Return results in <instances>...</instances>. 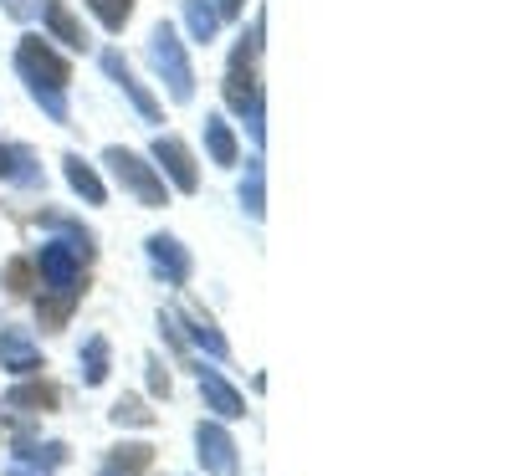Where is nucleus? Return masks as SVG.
Returning a JSON list of instances; mask_svg holds the SVG:
<instances>
[{
  "instance_id": "obj_1",
  "label": "nucleus",
  "mask_w": 512,
  "mask_h": 476,
  "mask_svg": "<svg viewBox=\"0 0 512 476\" xmlns=\"http://www.w3.org/2000/svg\"><path fill=\"white\" fill-rule=\"evenodd\" d=\"M88 256L93 251H82L72 241H47V246H41L36 272H41V282H47V292H52V302H41V323H47V328H62L67 323L72 302L82 292V262H88Z\"/></svg>"
},
{
  "instance_id": "obj_2",
  "label": "nucleus",
  "mask_w": 512,
  "mask_h": 476,
  "mask_svg": "<svg viewBox=\"0 0 512 476\" xmlns=\"http://www.w3.org/2000/svg\"><path fill=\"white\" fill-rule=\"evenodd\" d=\"M256 47H262V21H256V31H251V41H241V52H236V67L226 72V103L246 118V128H251V139L262 144L267 139V123H262V88H256V77H251V57H256Z\"/></svg>"
},
{
  "instance_id": "obj_3",
  "label": "nucleus",
  "mask_w": 512,
  "mask_h": 476,
  "mask_svg": "<svg viewBox=\"0 0 512 476\" xmlns=\"http://www.w3.org/2000/svg\"><path fill=\"white\" fill-rule=\"evenodd\" d=\"M149 62L164 77V88H169V98H175V103H190L195 98V72H190L185 41L175 36V26H154L149 31Z\"/></svg>"
},
{
  "instance_id": "obj_4",
  "label": "nucleus",
  "mask_w": 512,
  "mask_h": 476,
  "mask_svg": "<svg viewBox=\"0 0 512 476\" xmlns=\"http://www.w3.org/2000/svg\"><path fill=\"white\" fill-rule=\"evenodd\" d=\"M16 67L26 77V88H47V93H67V82H72V67L47 47L41 36H21V47H16Z\"/></svg>"
},
{
  "instance_id": "obj_5",
  "label": "nucleus",
  "mask_w": 512,
  "mask_h": 476,
  "mask_svg": "<svg viewBox=\"0 0 512 476\" xmlns=\"http://www.w3.org/2000/svg\"><path fill=\"white\" fill-rule=\"evenodd\" d=\"M103 164H113V175L123 180V190L134 195L144 210H159V205H164V180L154 175V164H144L134 149H118V144H113V149L103 154Z\"/></svg>"
},
{
  "instance_id": "obj_6",
  "label": "nucleus",
  "mask_w": 512,
  "mask_h": 476,
  "mask_svg": "<svg viewBox=\"0 0 512 476\" xmlns=\"http://www.w3.org/2000/svg\"><path fill=\"white\" fill-rule=\"evenodd\" d=\"M195 456H200V466H205L210 476H236V441L226 436L221 425L200 420V430H195Z\"/></svg>"
},
{
  "instance_id": "obj_7",
  "label": "nucleus",
  "mask_w": 512,
  "mask_h": 476,
  "mask_svg": "<svg viewBox=\"0 0 512 476\" xmlns=\"http://www.w3.org/2000/svg\"><path fill=\"white\" fill-rule=\"evenodd\" d=\"M149 267L169 282V287H185L190 282V272H195V262H190V251L175 241V236H149Z\"/></svg>"
},
{
  "instance_id": "obj_8",
  "label": "nucleus",
  "mask_w": 512,
  "mask_h": 476,
  "mask_svg": "<svg viewBox=\"0 0 512 476\" xmlns=\"http://www.w3.org/2000/svg\"><path fill=\"white\" fill-rule=\"evenodd\" d=\"M154 159L164 164V175L175 180V190H185V195H195V190H200V169H195L190 149H185L175 134H159V139H154Z\"/></svg>"
},
{
  "instance_id": "obj_9",
  "label": "nucleus",
  "mask_w": 512,
  "mask_h": 476,
  "mask_svg": "<svg viewBox=\"0 0 512 476\" xmlns=\"http://www.w3.org/2000/svg\"><path fill=\"white\" fill-rule=\"evenodd\" d=\"M0 369H11V374H36L41 369V349L31 343L26 328H0Z\"/></svg>"
},
{
  "instance_id": "obj_10",
  "label": "nucleus",
  "mask_w": 512,
  "mask_h": 476,
  "mask_svg": "<svg viewBox=\"0 0 512 476\" xmlns=\"http://www.w3.org/2000/svg\"><path fill=\"white\" fill-rule=\"evenodd\" d=\"M103 72H108V77L118 82V88L128 93V103H134V108H139V118H144V123H159V103H154V98L144 93V82H139L134 72H128V62H123V52H103Z\"/></svg>"
},
{
  "instance_id": "obj_11",
  "label": "nucleus",
  "mask_w": 512,
  "mask_h": 476,
  "mask_svg": "<svg viewBox=\"0 0 512 476\" xmlns=\"http://www.w3.org/2000/svg\"><path fill=\"white\" fill-rule=\"evenodd\" d=\"M62 461H67V446H62V441H47V446H31V441H26V446H16L6 476H52Z\"/></svg>"
},
{
  "instance_id": "obj_12",
  "label": "nucleus",
  "mask_w": 512,
  "mask_h": 476,
  "mask_svg": "<svg viewBox=\"0 0 512 476\" xmlns=\"http://www.w3.org/2000/svg\"><path fill=\"white\" fill-rule=\"evenodd\" d=\"M200 395H205V405L216 410L221 420H236V415H246V400L236 395V389L216 374V369H200Z\"/></svg>"
},
{
  "instance_id": "obj_13",
  "label": "nucleus",
  "mask_w": 512,
  "mask_h": 476,
  "mask_svg": "<svg viewBox=\"0 0 512 476\" xmlns=\"http://www.w3.org/2000/svg\"><path fill=\"white\" fill-rule=\"evenodd\" d=\"M0 180L36 190V185H41V169H36V159H31L21 144H0Z\"/></svg>"
},
{
  "instance_id": "obj_14",
  "label": "nucleus",
  "mask_w": 512,
  "mask_h": 476,
  "mask_svg": "<svg viewBox=\"0 0 512 476\" xmlns=\"http://www.w3.org/2000/svg\"><path fill=\"white\" fill-rule=\"evenodd\" d=\"M62 169H67V185L88 200V205H103L108 200V190H103V180L93 175V164H82V154H67L62 159Z\"/></svg>"
},
{
  "instance_id": "obj_15",
  "label": "nucleus",
  "mask_w": 512,
  "mask_h": 476,
  "mask_svg": "<svg viewBox=\"0 0 512 476\" xmlns=\"http://www.w3.org/2000/svg\"><path fill=\"white\" fill-rule=\"evenodd\" d=\"M6 410H26V415H36V410H57V389H52V384H41V379L16 384L11 395H6Z\"/></svg>"
},
{
  "instance_id": "obj_16",
  "label": "nucleus",
  "mask_w": 512,
  "mask_h": 476,
  "mask_svg": "<svg viewBox=\"0 0 512 476\" xmlns=\"http://www.w3.org/2000/svg\"><path fill=\"white\" fill-rule=\"evenodd\" d=\"M149 461H154V451H149L144 441H128V446H118V451L108 456V466H103L98 476H144Z\"/></svg>"
},
{
  "instance_id": "obj_17",
  "label": "nucleus",
  "mask_w": 512,
  "mask_h": 476,
  "mask_svg": "<svg viewBox=\"0 0 512 476\" xmlns=\"http://www.w3.org/2000/svg\"><path fill=\"white\" fill-rule=\"evenodd\" d=\"M241 205H246L251 221H262V215H267V169H262V159H251V164H246V180H241Z\"/></svg>"
},
{
  "instance_id": "obj_18",
  "label": "nucleus",
  "mask_w": 512,
  "mask_h": 476,
  "mask_svg": "<svg viewBox=\"0 0 512 476\" xmlns=\"http://www.w3.org/2000/svg\"><path fill=\"white\" fill-rule=\"evenodd\" d=\"M205 144H210V159L216 164H236V134H231V123L221 113L205 118Z\"/></svg>"
},
{
  "instance_id": "obj_19",
  "label": "nucleus",
  "mask_w": 512,
  "mask_h": 476,
  "mask_svg": "<svg viewBox=\"0 0 512 476\" xmlns=\"http://www.w3.org/2000/svg\"><path fill=\"white\" fill-rule=\"evenodd\" d=\"M41 11H47V26L57 31V41H67V47H88V31H82L77 21H72V11L62 6V0H47V6H41Z\"/></svg>"
},
{
  "instance_id": "obj_20",
  "label": "nucleus",
  "mask_w": 512,
  "mask_h": 476,
  "mask_svg": "<svg viewBox=\"0 0 512 476\" xmlns=\"http://www.w3.org/2000/svg\"><path fill=\"white\" fill-rule=\"evenodd\" d=\"M185 26H190L195 41H216L221 16H216V6H205V0H185Z\"/></svg>"
},
{
  "instance_id": "obj_21",
  "label": "nucleus",
  "mask_w": 512,
  "mask_h": 476,
  "mask_svg": "<svg viewBox=\"0 0 512 476\" xmlns=\"http://www.w3.org/2000/svg\"><path fill=\"white\" fill-rule=\"evenodd\" d=\"M82 379H88V384L108 379V338L103 333H93L88 343H82Z\"/></svg>"
},
{
  "instance_id": "obj_22",
  "label": "nucleus",
  "mask_w": 512,
  "mask_h": 476,
  "mask_svg": "<svg viewBox=\"0 0 512 476\" xmlns=\"http://www.w3.org/2000/svg\"><path fill=\"white\" fill-rule=\"evenodd\" d=\"M190 338L200 343V349H205L210 359H231V349H226V338L216 333V323H210V318H200V313L190 318Z\"/></svg>"
},
{
  "instance_id": "obj_23",
  "label": "nucleus",
  "mask_w": 512,
  "mask_h": 476,
  "mask_svg": "<svg viewBox=\"0 0 512 476\" xmlns=\"http://www.w3.org/2000/svg\"><path fill=\"white\" fill-rule=\"evenodd\" d=\"M88 6H93V16H98L108 31H123L128 16H134V0H88Z\"/></svg>"
},
{
  "instance_id": "obj_24",
  "label": "nucleus",
  "mask_w": 512,
  "mask_h": 476,
  "mask_svg": "<svg viewBox=\"0 0 512 476\" xmlns=\"http://www.w3.org/2000/svg\"><path fill=\"white\" fill-rule=\"evenodd\" d=\"M113 425H154V415L144 410V400L128 395V400H118V405H113Z\"/></svg>"
},
{
  "instance_id": "obj_25",
  "label": "nucleus",
  "mask_w": 512,
  "mask_h": 476,
  "mask_svg": "<svg viewBox=\"0 0 512 476\" xmlns=\"http://www.w3.org/2000/svg\"><path fill=\"white\" fill-rule=\"evenodd\" d=\"M6 287L11 292H26L31 287V262H6Z\"/></svg>"
},
{
  "instance_id": "obj_26",
  "label": "nucleus",
  "mask_w": 512,
  "mask_h": 476,
  "mask_svg": "<svg viewBox=\"0 0 512 476\" xmlns=\"http://www.w3.org/2000/svg\"><path fill=\"white\" fill-rule=\"evenodd\" d=\"M16 21H31V16H41V0H0Z\"/></svg>"
},
{
  "instance_id": "obj_27",
  "label": "nucleus",
  "mask_w": 512,
  "mask_h": 476,
  "mask_svg": "<svg viewBox=\"0 0 512 476\" xmlns=\"http://www.w3.org/2000/svg\"><path fill=\"white\" fill-rule=\"evenodd\" d=\"M149 384H154V395H169V374L159 364H149Z\"/></svg>"
},
{
  "instance_id": "obj_28",
  "label": "nucleus",
  "mask_w": 512,
  "mask_h": 476,
  "mask_svg": "<svg viewBox=\"0 0 512 476\" xmlns=\"http://www.w3.org/2000/svg\"><path fill=\"white\" fill-rule=\"evenodd\" d=\"M246 0H216V16H241Z\"/></svg>"
}]
</instances>
